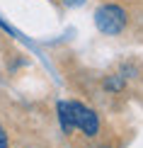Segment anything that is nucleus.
<instances>
[{"instance_id": "obj_1", "label": "nucleus", "mask_w": 143, "mask_h": 148, "mask_svg": "<svg viewBox=\"0 0 143 148\" xmlns=\"http://www.w3.org/2000/svg\"><path fill=\"white\" fill-rule=\"evenodd\" d=\"M95 24L102 34H109V36H116L126 29L129 24V15L121 5H114V3H107V5H99L97 12H95Z\"/></svg>"}, {"instance_id": "obj_2", "label": "nucleus", "mask_w": 143, "mask_h": 148, "mask_svg": "<svg viewBox=\"0 0 143 148\" xmlns=\"http://www.w3.org/2000/svg\"><path fill=\"white\" fill-rule=\"evenodd\" d=\"M68 112H70L73 129L83 131L88 138L99 134V119H97V114L92 112L90 107H85V104H80V102H68Z\"/></svg>"}, {"instance_id": "obj_3", "label": "nucleus", "mask_w": 143, "mask_h": 148, "mask_svg": "<svg viewBox=\"0 0 143 148\" xmlns=\"http://www.w3.org/2000/svg\"><path fill=\"white\" fill-rule=\"evenodd\" d=\"M58 121H61V129H63L66 136H70L75 131L73 121H70V112H68V102H58Z\"/></svg>"}, {"instance_id": "obj_4", "label": "nucleus", "mask_w": 143, "mask_h": 148, "mask_svg": "<svg viewBox=\"0 0 143 148\" xmlns=\"http://www.w3.org/2000/svg\"><path fill=\"white\" fill-rule=\"evenodd\" d=\"M104 88H109V90L119 92V90L124 88V83H121V75H109L107 80H104Z\"/></svg>"}, {"instance_id": "obj_5", "label": "nucleus", "mask_w": 143, "mask_h": 148, "mask_svg": "<svg viewBox=\"0 0 143 148\" xmlns=\"http://www.w3.org/2000/svg\"><path fill=\"white\" fill-rule=\"evenodd\" d=\"M10 146V138H8V134H5V129L0 126V148H8Z\"/></svg>"}, {"instance_id": "obj_6", "label": "nucleus", "mask_w": 143, "mask_h": 148, "mask_svg": "<svg viewBox=\"0 0 143 148\" xmlns=\"http://www.w3.org/2000/svg\"><path fill=\"white\" fill-rule=\"evenodd\" d=\"M61 3H63L66 8H78V5H83L85 0H61Z\"/></svg>"}]
</instances>
